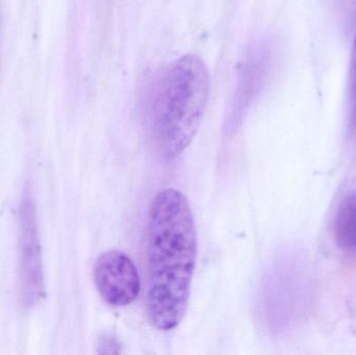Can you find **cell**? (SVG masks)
Masks as SVG:
<instances>
[{
    "instance_id": "6da1fadb",
    "label": "cell",
    "mask_w": 356,
    "mask_h": 355,
    "mask_svg": "<svg viewBox=\"0 0 356 355\" xmlns=\"http://www.w3.org/2000/svg\"><path fill=\"white\" fill-rule=\"evenodd\" d=\"M196 226L188 198L161 191L148 213L147 313L156 329L171 331L184 318L196 265Z\"/></svg>"
},
{
    "instance_id": "7a4b0ae2",
    "label": "cell",
    "mask_w": 356,
    "mask_h": 355,
    "mask_svg": "<svg viewBox=\"0 0 356 355\" xmlns=\"http://www.w3.org/2000/svg\"><path fill=\"white\" fill-rule=\"evenodd\" d=\"M209 96V75L194 54L171 63L152 95L150 123L158 149L167 160L182 154L202 122Z\"/></svg>"
},
{
    "instance_id": "3957f363",
    "label": "cell",
    "mask_w": 356,
    "mask_h": 355,
    "mask_svg": "<svg viewBox=\"0 0 356 355\" xmlns=\"http://www.w3.org/2000/svg\"><path fill=\"white\" fill-rule=\"evenodd\" d=\"M21 283L25 304L33 306L45 294L43 260L37 212L31 195L23 197L19 210Z\"/></svg>"
},
{
    "instance_id": "277c9868",
    "label": "cell",
    "mask_w": 356,
    "mask_h": 355,
    "mask_svg": "<svg viewBox=\"0 0 356 355\" xmlns=\"http://www.w3.org/2000/svg\"><path fill=\"white\" fill-rule=\"evenodd\" d=\"M93 279L102 299L115 308L133 304L141 291V279L135 263L120 250H110L97 258Z\"/></svg>"
},
{
    "instance_id": "5b68a950",
    "label": "cell",
    "mask_w": 356,
    "mask_h": 355,
    "mask_svg": "<svg viewBox=\"0 0 356 355\" xmlns=\"http://www.w3.org/2000/svg\"><path fill=\"white\" fill-rule=\"evenodd\" d=\"M334 235L339 248L356 251V191L341 202L334 218Z\"/></svg>"
},
{
    "instance_id": "8992f818",
    "label": "cell",
    "mask_w": 356,
    "mask_h": 355,
    "mask_svg": "<svg viewBox=\"0 0 356 355\" xmlns=\"http://www.w3.org/2000/svg\"><path fill=\"white\" fill-rule=\"evenodd\" d=\"M263 75V63L257 56L248 58L243 67L236 93V104L244 108L254 97L259 87V79Z\"/></svg>"
},
{
    "instance_id": "52a82bcc",
    "label": "cell",
    "mask_w": 356,
    "mask_h": 355,
    "mask_svg": "<svg viewBox=\"0 0 356 355\" xmlns=\"http://www.w3.org/2000/svg\"><path fill=\"white\" fill-rule=\"evenodd\" d=\"M349 129L356 133V35L351 50L348 74Z\"/></svg>"
}]
</instances>
